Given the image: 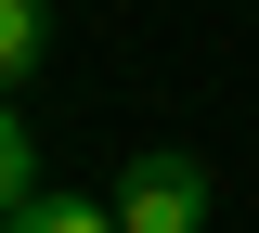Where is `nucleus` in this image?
Here are the masks:
<instances>
[{"mask_svg":"<svg viewBox=\"0 0 259 233\" xmlns=\"http://www.w3.org/2000/svg\"><path fill=\"white\" fill-rule=\"evenodd\" d=\"M26 195H52V181H39V143H26V117L0 104V220H13Z\"/></svg>","mask_w":259,"mask_h":233,"instance_id":"20e7f679","label":"nucleus"},{"mask_svg":"<svg viewBox=\"0 0 259 233\" xmlns=\"http://www.w3.org/2000/svg\"><path fill=\"white\" fill-rule=\"evenodd\" d=\"M117 233H194L207 220V156H182V143H156V156H130L117 168Z\"/></svg>","mask_w":259,"mask_h":233,"instance_id":"f257e3e1","label":"nucleus"},{"mask_svg":"<svg viewBox=\"0 0 259 233\" xmlns=\"http://www.w3.org/2000/svg\"><path fill=\"white\" fill-rule=\"evenodd\" d=\"M0 233H117V207H104V195H26Z\"/></svg>","mask_w":259,"mask_h":233,"instance_id":"f03ea898","label":"nucleus"},{"mask_svg":"<svg viewBox=\"0 0 259 233\" xmlns=\"http://www.w3.org/2000/svg\"><path fill=\"white\" fill-rule=\"evenodd\" d=\"M39 39H52V0H0V91H26Z\"/></svg>","mask_w":259,"mask_h":233,"instance_id":"7ed1b4c3","label":"nucleus"}]
</instances>
